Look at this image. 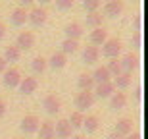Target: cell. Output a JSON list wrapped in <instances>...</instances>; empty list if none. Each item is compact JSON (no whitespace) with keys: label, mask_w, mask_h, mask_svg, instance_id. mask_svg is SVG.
Masks as SVG:
<instances>
[{"label":"cell","mask_w":148,"mask_h":139,"mask_svg":"<svg viewBox=\"0 0 148 139\" xmlns=\"http://www.w3.org/2000/svg\"><path fill=\"white\" fill-rule=\"evenodd\" d=\"M114 93H115V87H114V83H112V81L94 85V91H92L94 99H96V97H98V99H110Z\"/></svg>","instance_id":"cell-9"},{"label":"cell","mask_w":148,"mask_h":139,"mask_svg":"<svg viewBox=\"0 0 148 139\" xmlns=\"http://www.w3.org/2000/svg\"><path fill=\"white\" fill-rule=\"evenodd\" d=\"M2 75H4L2 81H4V85L8 89H16L17 85H19V81H21V73H19L17 68H6V72Z\"/></svg>","instance_id":"cell-5"},{"label":"cell","mask_w":148,"mask_h":139,"mask_svg":"<svg viewBox=\"0 0 148 139\" xmlns=\"http://www.w3.org/2000/svg\"><path fill=\"white\" fill-rule=\"evenodd\" d=\"M42 106H44V110H46V114L54 116V114H58V112H60V108H62V100H60V97H58V95L50 93V95H46V97H44Z\"/></svg>","instance_id":"cell-6"},{"label":"cell","mask_w":148,"mask_h":139,"mask_svg":"<svg viewBox=\"0 0 148 139\" xmlns=\"http://www.w3.org/2000/svg\"><path fill=\"white\" fill-rule=\"evenodd\" d=\"M71 126H69V122H67L66 118H62V120H58L54 126V135L58 139H69L71 137Z\"/></svg>","instance_id":"cell-10"},{"label":"cell","mask_w":148,"mask_h":139,"mask_svg":"<svg viewBox=\"0 0 148 139\" xmlns=\"http://www.w3.org/2000/svg\"><path fill=\"white\" fill-rule=\"evenodd\" d=\"M108 139H125V137H121L119 133H115V131H114V133H110V137H108Z\"/></svg>","instance_id":"cell-37"},{"label":"cell","mask_w":148,"mask_h":139,"mask_svg":"<svg viewBox=\"0 0 148 139\" xmlns=\"http://www.w3.org/2000/svg\"><path fill=\"white\" fill-rule=\"evenodd\" d=\"M131 81H133V73H119L117 77L112 79V83H114L115 91H117V89H119V91L127 89V87L131 85Z\"/></svg>","instance_id":"cell-20"},{"label":"cell","mask_w":148,"mask_h":139,"mask_svg":"<svg viewBox=\"0 0 148 139\" xmlns=\"http://www.w3.org/2000/svg\"><path fill=\"white\" fill-rule=\"evenodd\" d=\"M133 131V120L131 118H121L115 124V133H119L121 137H127V135Z\"/></svg>","instance_id":"cell-17"},{"label":"cell","mask_w":148,"mask_h":139,"mask_svg":"<svg viewBox=\"0 0 148 139\" xmlns=\"http://www.w3.org/2000/svg\"><path fill=\"white\" fill-rule=\"evenodd\" d=\"M77 85H79V91H92L94 89V79L90 73H81L77 77Z\"/></svg>","instance_id":"cell-23"},{"label":"cell","mask_w":148,"mask_h":139,"mask_svg":"<svg viewBox=\"0 0 148 139\" xmlns=\"http://www.w3.org/2000/svg\"><path fill=\"white\" fill-rule=\"evenodd\" d=\"M83 120H85V116H83V112H71L69 114V118H67V122H69V126H71V129H81L83 128Z\"/></svg>","instance_id":"cell-28"},{"label":"cell","mask_w":148,"mask_h":139,"mask_svg":"<svg viewBox=\"0 0 148 139\" xmlns=\"http://www.w3.org/2000/svg\"><path fill=\"white\" fill-rule=\"evenodd\" d=\"M37 87H38L37 77H31V75H29V77H21V81H19V85H17V89H19V93H21V95L35 93Z\"/></svg>","instance_id":"cell-12"},{"label":"cell","mask_w":148,"mask_h":139,"mask_svg":"<svg viewBox=\"0 0 148 139\" xmlns=\"http://www.w3.org/2000/svg\"><path fill=\"white\" fill-rule=\"evenodd\" d=\"M46 64H48L52 70H62V68H66V64H67V56L64 54V52H54V54L50 56V60H46Z\"/></svg>","instance_id":"cell-16"},{"label":"cell","mask_w":148,"mask_h":139,"mask_svg":"<svg viewBox=\"0 0 148 139\" xmlns=\"http://www.w3.org/2000/svg\"><path fill=\"white\" fill-rule=\"evenodd\" d=\"M119 66H121V72L123 73H133V70L138 68V56L133 54V52H127L119 60Z\"/></svg>","instance_id":"cell-7"},{"label":"cell","mask_w":148,"mask_h":139,"mask_svg":"<svg viewBox=\"0 0 148 139\" xmlns=\"http://www.w3.org/2000/svg\"><path fill=\"white\" fill-rule=\"evenodd\" d=\"M94 104V95L92 91H79L75 95V106H77V112H83L90 108Z\"/></svg>","instance_id":"cell-3"},{"label":"cell","mask_w":148,"mask_h":139,"mask_svg":"<svg viewBox=\"0 0 148 139\" xmlns=\"http://www.w3.org/2000/svg\"><path fill=\"white\" fill-rule=\"evenodd\" d=\"M46 17H48V14H46V10L40 8V6H33V8L27 12V21H31L35 27L44 25V23H46Z\"/></svg>","instance_id":"cell-4"},{"label":"cell","mask_w":148,"mask_h":139,"mask_svg":"<svg viewBox=\"0 0 148 139\" xmlns=\"http://www.w3.org/2000/svg\"><path fill=\"white\" fill-rule=\"evenodd\" d=\"M17 139H19V137H17Z\"/></svg>","instance_id":"cell-40"},{"label":"cell","mask_w":148,"mask_h":139,"mask_svg":"<svg viewBox=\"0 0 148 139\" xmlns=\"http://www.w3.org/2000/svg\"><path fill=\"white\" fill-rule=\"evenodd\" d=\"M123 12V2L121 0H110L104 4V16L108 17H115Z\"/></svg>","instance_id":"cell-15"},{"label":"cell","mask_w":148,"mask_h":139,"mask_svg":"<svg viewBox=\"0 0 148 139\" xmlns=\"http://www.w3.org/2000/svg\"><path fill=\"white\" fill-rule=\"evenodd\" d=\"M6 68H8V64H6V60L0 56V73H4L6 72Z\"/></svg>","instance_id":"cell-34"},{"label":"cell","mask_w":148,"mask_h":139,"mask_svg":"<svg viewBox=\"0 0 148 139\" xmlns=\"http://www.w3.org/2000/svg\"><path fill=\"white\" fill-rule=\"evenodd\" d=\"M6 37V23L4 21H0V41Z\"/></svg>","instance_id":"cell-33"},{"label":"cell","mask_w":148,"mask_h":139,"mask_svg":"<svg viewBox=\"0 0 148 139\" xmlns=\"http://www.w3.org/2000/svg\"><path fill=\"white\" fill-rule=\"evenodd\" d=\"M79 41H73V39H64L62 41V50L60 52H64V54H75L77 50H79Z\"/></svg>","instance_id":"cell-27"},{"label":"cell","mask_w":148,"mask_h":139,"mask_svg":"<svg viewBox=\"0 0 148 139\" xmlns=\"http://www.w3.org/2000/svg\"><path fill=\"white\" fill-rule=\"evenodd\" d=\"M125 104H127V95L125 93H117L115 91L114 95L110 97V108L112 110H121V108H125Z\"/></svg>","instance_id":"cell-18"},{"label":"cell","mask_w":148,"mask_h":139,"mask_svg":"<svg viewBox=\"0 0 148 139\" xmlns=\"http://www.w3.org/2000/svg\"><path fill=\"white\" fill-rule=\"evenodd\" d=\"M64 33H66V39H73V41H79L83 37V25L81 23H77V21H71V23H67L66 27H64Z\"/></svg>","instance_id":"cell-13"},{"label":"cell","mask_w":148,"mask_h":139,"mask_svg":"<svg viewBox=\"0 0 148 139\" xmlns=\"http://www.w3.org/2000/svg\"><path fill=\"white\" fill-rule=\"evenodd\" d=\"M37 133H38V139H56V135H54V124H52V122H40Z\"/></svg>","instance_id":"cell-19"},{"label":"cell","mask_w":148,"mask_h":139,"mask_svg":"<svg viewBox=\"0 0 148 139\" xmlns=\"http://www.w3.org/2000/svg\"><path fill=\"white\" fill-rule=\"evenodd\" d=\"M106 70H108V73H110L112 77H117L121 72V66H119V58H112V60H108V64H106Z\"/></svg>","instance_id":"cell-29"},{"label":"cell","mask_w":148,"mask_h":139,"mask_svg":"<svg viewBox=\"0 0 148 139\" xmlns=\"http://www.w3.org/2000/svg\"><path fill=\"white\" fill-rule=\"evenodd\" d=\"M98 116L96 114H88V116H85V120H83V128L87 129V133H94L96 129H98Z\"/></svg>","instance_id":"cell-25"},{"label":"cell","mask_w":148,"mask_h":139,"mask_svg":"<svg viewBox=\"0 0 148 139\" xmlns=\"http://www.w3.org/2000/svg\"><path fill=\"white\" fill-rule=\"evenodd\" d=\"M135 99H137V100H140V89H137V91H135Z\"/></svg>","instance_id":"cell-38"},{"label":"cell","mask_w":148,"mask_h":139,"mask_svg":"<svg viewBox=\"0 0 148 139\" xmlns=\"http://www.w3.org/2000/svg\"><path fill=\"white\" fill-rule=\"evenodd\" d=\"M16 46L19 50H29L35 46V35L33 31H21L16 39Z\"/></svg>","instance_id":"cell-8"},{"label":"cell","mask_w":148,"mask_h":139,"mask_svg":"<svg viewBox=\"0 0 148 139\" xmlns=\"http://www.w3.org/2000/svg\"><path fill=\"white\" fill-rule=\"evenodd\" d=\"M125 139H140V133H138V131H131Z\"/></svg>","instance_id":"cell-36"},{"label":"cell","mask_w":148,"mask_h":139,"mask_svg":"<svg viewBox=\"0 0 148 139\" xmlns=\"http://www.w3.org/2000/svg\"><path fill=\"white\" fill-rule=\"evenodd\" d=\"M121 48H123V45H121V41L117 39V37H108V41H106L104 45H102V54L106 56V58H117L121 52Z\"/></svg>","instance_id":"cell-1"},{"label":"cell","mask_w":148,"mask_h":139,"mask_svg":"<svg viewBox=\"0 0 148 139\" xmlns=\"http://www.w3.org/2000/svg\"><path fill=\"white\" fill-rule=\"evenodd\" d=\"M69 139H85V137H83V135H71Z\"/></svg>","instance_id":"cell-39"},{"label":"cell","mask_w":148,"mask_h":139,"mask_svg":"<svg viewBox=\"0 0 148 139\" xmlns=\"http://www.w3.org/2000/svg\"><path fill=\"white\" fill-rule=\"evenodd\" d=\"M6 114V102H4V99H0V118Z\"/></svg>","instance_id":"cell-35"},{"label":"cell","mask_w":148,"mask_h":139,"mask_svg":"<svg viewBox=\"0 0 148 139\" xmlns=\"http://www.w3.org/2000/svg\"><path fill=\"white\" fill-rule=\"evenodd\" d=\"M83 8L87 10V14H90V12H98L100 2L98 0H85V2H83Z\"/></svg>","instance_id":"cell-31"},{"label":"cell","mask_w":148,"mask_h":139,"mask_svg":"<svg viewBox=\"0 0 148 139\" xmlns=\"http://www.w3.org/2000/svg\"><path fill=\"white\" fill-rule=\"evenodd\" d=\"M90 75H92V79H94V85H98V83H106V81H112V75L108 73L106 66H98L92 73H90Z\"/></svg>","instance_id":"cell-21"},{"label":"cell","mask_w":148,"mask_h":139,"mask_svg":"<svg viewBox=\"0 0 148 139\" xmlns=\"http://www.w3.org/2000/svg\"><path fill=\"white\" fill-rule=\"evenodd\" d=\"M19 56H21V50L17 48L16 45H10V46H6L2 58H4L6 64H8V62H17V60H19Z\"/></svg>","instance_id":"cell-26"},{"label":"cell","mask_w":148,"mask_h":139,"mask_svg":"<svg viewBox=\"0 0 148 139\" xmlns=\"http://www.w3.org/2000/svg\"><path fill=\"white\" fill-rule=\"evenodd\" d=\"M56 6H58L60 10H67V8H71V6H73V0H58Z\"/></svg>","instance_id":"cell-32"},{"label":"cell","mask_w":148,"mask_h":139,"mask_svg":"<svg viewBox=\"0 0 148 139\" xmlns=\"http://www.w3.org/2000/svg\"><path fill=\"white\" fill-rule=\"evenodd\" d=\"M98 60H100V50L96 48V46L87 45L83 48V62H85L87 66H92V64H96Z\"/></svg>","instance_id":"cell-11"},{"label":"cell","mask_w":148,"mask_h":139,"mask_svg":"<svg viewBox=\"0 0 148 139\" xmlns=\"http://www.w3.org/2000/svg\"><path fill=\"white\" fill-rule=\"evenodd\" d=\"M38 126H40V118H38L37 114H25L23 120H21V124H19L21 131H23V133H27V135L37 133Z\"/></svg>","instance_id":"cell-2"},{"label":"cell","mask_w":148,"mask_h":139,"mask_svg":"<svg viewBox=\"0 0 148 139\" xmlns=\"http://www.w3.org/2000/svg\"><path fill=\"white\" fill-rule=\"evenodd\" d=\"M10 19H12V23H14V25H17V27H19V25H23V23L27 21V10H25V8H19V6H17V8H14Z\"/></svg>","instance_id":"cell-24"},{"label":"cell","mask_w":148,"mask_h":139,"mask_svg":"<svg viewBox=\"0 0 148 139\" xmlns=\"http://www.w3.org/2000/svg\"><path fill=\"white\" fill-rule=\"evenodd\" d=\"M31 68H33L35 73H42L46 68H48V64H46V58H42V56H35L33 62H31Z\"/></svg>","instance_id":"cell-30"},{"label":"cell","mask_w":148,"mask_h":139,"mask_svg":"<svg viewBox=\"0 0 148 139\" xmlns=\"http://www.w3.org/2000/svg\"><path fill=\"white\" fill-rule=\"evenodd\" d=\"M102 19H104L102 12H90V14H87V17H85V23H87V27L98 29V27H102Z\"/></svg>","instance_id":"cell-22"},{"label":"cell","mask_w":148,"mask_h":139,"mask_svg":"<svg viewBox=\"0 0 148 139\" xmlns=\"http://www.w3.org/2000/svg\"><path fill=\"white\" fill-rule=\"evenodd\" d=\"M88 39H90V45L98 48L100 45H104L106 41H108V31H106L104 27L92 29V31H90V35H88Z\"/></svg>","instance_id":"cell-14"}]
</instances>
